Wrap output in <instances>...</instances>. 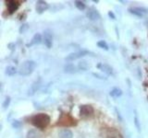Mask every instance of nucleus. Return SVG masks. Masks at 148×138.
Listing matches in <instances>:
<instances>
[{
  "instance_id": "2eb2a0df",
  "label": "nucleus",
  "mask_w": 148,
  "mask_h": 138,
  "mask_svg": "<svg viewBox=\"0 0 148 138\" xmlns=\"http://www.w3.org/2000/svg\"><path fill=\"white\" fill-rule=\"evenodd\" d=\"M121 95H122V91H121V89L118 88V87H115V88H113L110 91V96H112L113 98H119Z\"/></svg>"
},
{
  "instance_id": "b1692460",
  "label": "nucleus",
  "mask_w": 148,
  "mask_h": 138,
  "mask_svg": "<svg viewBox=\"0 0 148 138\" xmlns=\"http://www.w3.org/2000/svg\"><path fill=\"white\" fill-rule=\"evenodd\" d=\"M108 16H109L110 17H112L113 19H115V18H116L115 15H114V13H113V12H111V11H110V12H108Z\"/></svg>"
},
{
  "instance_id": "dca6fc26",
  "label": "nucleus",
  "mask_w": 148,
  "mask_h": 138,
  "mask_svg": "<svg viewBox=\"0 0 148 138\" xmlns=\"http://www.w3.org/2000/svg\"><path fill=\"white\" fill-rule=\"evenodd\" d=\"M39 87V83L38 82H34L33 84L32 85V86H31V88L29 89L28 91V95H30V96H32V95H33V94L36 92V90H37V88Z\"/></svg>"
},
{
  "instance_id": "9b49d317",
  "label": "nucleus",
  "mask_w": 148,
  "mask_h": 138,
  "mask_svg": "<svg viewBox=\"0 0 148 138\" xmlns=\"http://www.w3.org/2000/svg\"><path fill=\"white\" fill-rule=\"evenodd\" d=\"M41 41H42V36H41V34L36 33V34H34V36L32 37V41H30V43H28L26 46H27V47H30V46H32V45L39 44V43L41 42Z\"/></svg>"
},
{
  "instance_id": "f3484780",
  "label": "nucleus",
  "mask_w": 148,
  "mask_h": 138,
  "mask_svg": "<svg viewBox=\"0 0 148 138\" xmlns=\"http://www.w3.org/2000/svg\"><path fill=\"white\" fill-rule=\"evenodd\" d=\"M16 73H17V69L15 68L14 66H7L6 69V75L9 76H14Z\"/></svg>"
},
{
  "instance_id": "6ab92c4d",
  "label": "nucleus",
  "mask_w": 148,
  "mask_h": 138,
  "mask_svg": "<svg viewBox=\"0 0 148 138\" xmlns=\"http://www.w3.org/2000/svg\"><path fill=\"white\" fill-rule=\"evenodd\" d=\"M97 46L100 47V48L104 49V50H106V51L108 50V45H107V43L105 41H99L97 42Z\"/></svg>"
},
{
  "instance_id": "6e6552de",
  "label": "nucleus",
  "mask_w": 148,
  "mask_h": 138,
  "mask_svg": "<svg viewBox=\"0 0 148 138\" xmlns=\"http://www.w3.org/2000/svg\"><path fill=\"white\" fill-rule=\"evenodd\" d=\"M7 7L8 11H9V13L12 14L19 8V7H20V2H19V1H15V0L7 1Z\"/></svg>"
},
{
  "instance_id": "423d86ee",
  "label": "nucleus",
  "mask_w": 148,
  "mask_h": 138,
  "mask_svg": "<svg viewBox=\"0 0 148 138\" xmlns=\"http://www.w3.org/2000/svg\"><path fill=\"white\" fill-rule=\"evenodd\" d=\"M129 11L130 13L138 16V17H143L148 13V9H146L145 7H133V8H130Z\"/></svg>"
},
{
  "instance_id": "7ed1b4c3",
  "label": "nucleus",
  "mask_w": 148,
  "mask_h": 138,
  "mask_svg": "<svg viewBox=\"0 0 148 138\" xmlns=\"http://www.w3.org/2000/svg\"><path fill=\"white\" fill-rule=\"evenodd\" d=\"M77 123L76 120L71 117L70 114H62L61 117L58 119L56 125L59 126H73Z\"/></svg>"
},
{
  "instance_id": "ddd939ff",
  "label": "nucleus",
  "mask_w": 148,
  "mask_h": 138,
  "mask_svg": "<svg viewBox=\"0 0 148 138\" xmlns=\"http://www.w3.org/2000/svg\"><path fill=\"white\" fill-rule=\"evenodd\" d=\"M59 138H73V134L69 129H64L59 133Z\"/></svg>"
},
{
  "instance_id": "9d476101",
  "label": "nucleus",
  "mask_w": 148,
  "mask_h": 138,
  "mask_svg": "<svg viewBox=\"0 0 148 138\" xmlns=\"http://www.w3.org/2000/svg\"><path fill=\"white\" fill-rule=\"evenodd\" d=\"M86 16H87V17H88L90 20H92V21L98 20L99 18H100V14L96 10H94V9L89 10L88 12H87V14H86Z\"/></svg>"
},
{
  "instance_id": "a211bd4d",
  "label": "nucleus",
  "mask_w": 148,
  "mask_h": 138,
  "mask_svg": "<svg viewBox=\"0 0 148 138\" xmlns=\"http://www.w3.org/2000/svg\"><path fill=\"white\" fill-rule=\"evenodd\" d=\"M78 67H79V69H80V70L85 71V70H87V69H88L89 66H88V64H87V62H86V61L82 60V61H81V62L79 63Z\"/></svg>"
},
{
  "instance_id": "aec40b11",
  "label": "nucleus",
  "mask_w": 148,
  "mask_h": 138,
  "mask_svg": "<svg viewBox=\"0 0 148 138\" xmlns=\"http://www.w3.org/2000/svg\"><path fill=\"white\" fill-rule=\"evenodd\" d=\"M75 6L80 10H83L85 8V4L83 2H81V1H75Z\"/></svg>"
},
{
  "instance_id": "39448f33",
  "label": "nucleus",
  "mask_w": 148,
  "mask_h": 138,
  "mask_svg": "<svg viewBox=\"0 0 148 138\" xmlns=\"http://www.w3.org/2000/svg\"><path fill=\"white\" fill-rule=\"evenodd\" d=\"M89 53H90V52H89L88 51H84V50L79 51V52H72V53H70V54L66 57V60H68V61H74V60L81 58V57H83V56H85L86 54H89Z\"/></svg>"
},
{
  "instance_id": "20e7f679",
  "label": "nucleus",
  "mask_w": 148,
  "mask_h": 138,
  "mask_svg": "<svg viewBox=\"0 0 148 138\" xmlns=\"http://www.w3.org/2000/svg\"><path fill=\"white\" fill-rule=\"evenodd\" d=\"M94 113V108L91 105H82L80 107V115L81 117L87 118L92 116Z\"/></svg>"
},
{
  "instance_id": "f257e3e1",
  "label": "nucleus",
  "mask_w": 148,
  "mask_h": 138,
  "mask_svg": "<svg viewBox=\"0 0 148 138\" xmlns=\"http://www.w3.org/2000/svg\"><path fill=\"white\" fill-rule=\"evenodd\" d=\"M30 121L33 126L39 129H44L50 123V117L46 113H39L32 116L30 119Z\"/></svg>"
},
{
  "instance_id": "f03ea898",
  "label": "nucleus",
  "mask_w": 148,
  "mask_h": 138,
  "mask_svg": "<svg viewBox=\"0 0 148 138\" xmlns=\"http://www.w3.org/2000/svg\"><path fill=\"white\" fill-rule=\"evenodd\" d=\"M36 67V63L34 61H32V60H27V61H24L22 63V65L20 67V70H19V74L21 76H26L31 75L33 70L35 69Z\"/></svg>"
},
{
  "instance_id": "1a4fd4ad",
  "label": "nucleus",
  "mask_w": 148,
  "mask_h": 138,
  "mask_svg": "<svg viewBox=\"0 0 148 138\" xmlns=\"http://www.w3.org/2000/svg\"><path fill=\"white\" fill-rule=\"evenodd\" d=\"M48 8V4L45 2V1H37L36 3V11L39 14L45 12Z\"/></svg>"
},
{
  "instance_id": "f8f14e48",
  "label": "nucleus",
  "mask_w": 148,
  "mask_h": 138,
  "mask_svg": "<svg viewBox=\"0 0 148 138\" xmlns=\"http://www.w3.org/2000/svg\"><path fill=\"white\" fill-rule=\"evenodd\" d=\"M98 67L101 69L104 73H106V75H108V76H109V75H112L113 69H112V67H111L110 66H108V65H106V64H102V65H99Z\"/></svg>"
},
{
  "instance_id": "4be33fe9",
  "label": "nucleus",
  "mask_w": 148,
  "mask_h": 138,
  "mask_svg": "<svg viewBox=\"0 0 148 138\" xmlns=\"http://www.w3.org/2000/svg\"><path fill=\"white\" fill-rule=\"evenodd\" d=\"M9 102H10V98H9V97H7V99L5 100V101H4V103H3L4 109H7V107L9 105Z\"/></svg>"
},
{
  "instance_id": "412c9836",
  "label": "nucleus",
  "mask_w": 148,
  "mask_h": 138,
  "mask_svg": "<svg viewBox=\"0 0 148 138\" xmlns=\"http://www.w3.org/2000/svg\"><path fill=\"white\" fill-rule=\"evenodd\" d=\"M28 29H29L28 24H23L21 28H20V33H21V34H22V33H24L25 31H27Z\"/></svg>"
},
{
  "instance_id": "0eeeda50",
  "label": "nucleus",
  "mask_w": 148,
  "mask_h": 138,
  "mask_svg": "<svg viewBox=\"0 0 148 138\" xmlns=\"http://www.w3.org/2000/svg\"><path fill=\"white\" fill-rule=\"evenodd\" d=\"M44 42L47 48H51L53 44V36L50 31H45L44 33Z\"/></svg>"
},
{
  "instance_id": "4468645a",
  "label": "nucleus",
  "mask_w": 148,
  "mask_h": 138,
  "mask_svg": "<svg viewBox=\"0 0 148 138\" xmlns=\"http://www.w3.org/2000/svg\"><path fill=\"white\" fill-rule=\"evenodd\" d=\"M64 71L66 73H69V74H74V73H76V67L74 65L72 64H68L66 66H64Z\"/></svg>"
},
{
  "instance_id": "5701e85b",
  "label": "nucleus",
  "mask_w": 148,
  "mask_h": 138,
  "mask_svg": "<svg viewBox=\"0 0 148 138\" xmlns=\"http://www.w3.org/2000/svg\"><path fill=\"white\" fill-rule=\"evenodd\" d=\"M12 126L14 128H16V129H18V128H20L21 126V122L19 121H13V122H12Z\"/></svg>"
}]
</instances>
